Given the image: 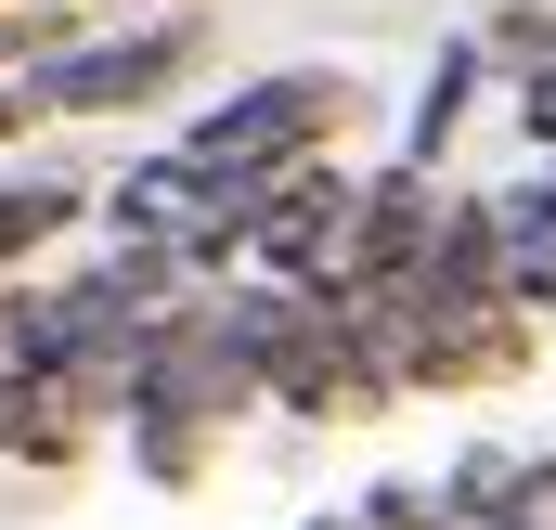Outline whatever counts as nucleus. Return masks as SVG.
Segmentation results:
<instances>
[{
    "label": "nucleus",
    "instance_id": "obj_5",
    "mask_svg": "<svg viewBox=\"0 0 556 530\" xmlns=\"http://www.w3.org/2000/svg\"><path fill=\"white\" fill-rule=\"evenodd\" d=\"M453 530H556V453H466L440 479Z\"/></svg>",
    "mask_w": 556,
    "mask_h": 530
},
{
    "label": "nucleus",
    "instance_id": "obj_4",
    "mask_svg": "<svg viewBox=\"0 0 556 530\" xmlns=\"http://www.w3.org/2000/svg\"><path fill=\"white\" fill-rule=\"evenodd\" d=\"M350 194H363V181H350L337 155L260 181V194H247V247H233V272H247V285H285V298H324V285H337V247H350Z\"/></svg>",
    "mask_w": 556,
    "mask_h": 530
},
{
    "label": "nucleus",
    "instance_id": "obj_6",
    "mask_svg": "<svg viewBox=\"0 0 556 530\" xmlns=\"http://www.w3.org/2000/svg\"><path fill=\"white\" fill-rule=\"evenodd\" d=\"M492 234H505V298L531 324H556V168L518 181V194H492Z\"/></svg>",
    "mask_w": 556,
    "mask_h": 530
},
{
    "label": "nucleus",
    "instance_id": "obj_9",
    "mask_svg": "<svg viewBox=\"0 0 556 530\" xmlns=\"http://www.w3.org/2000/svg\"><path fill=\"white\" fill-rule=\"evenodd\" d=\"M518 117H531V142H544V168H556V65L531 78V91H518Z\"/></svg>",
    "mask_w": 556,
    "mask_h": 530
},
{
    "label": "nucleus",
    "instance_id": "obj_11",
    "mask_svg": "<svg viewBox=\"0 0 556 530\" xmlns=\"http://www.w3.org/2000/svg\"><path fill=\"white\" fill-rule=\"evenodd\" d=\"M104 13H130V26H142V0H104Z\"/></svg>",
    "mask_w": 556,
    "mask_h": 530
},
{
    "label": "nucleus",
    "instance_id": "obj_1",
    "mask_svg": "<svg viewBox=\"0 0 556 530\" xmlns=\"http://www.w3.org/2000/svg\"><path fill=\"white\" fill-rule=\"evenodd\" d=\"M350 104H363V91H350L337 65H273V78H247L233 104H207V117L168 142V155H181L194 181H233V194H260V181L311 168L324 142L350 130Z\"/></svg>",
    "mask_w": 556,
    "mask_h": 530
},
{
    "label": "nucleus",
    "instance_id": "obj_3",
    "mask_svg": "<svg viewBox=\"0 0 556 530\" xmlns=\"http://www.w3.org/2000/svg\"><path fill=\"white\" fill-rule=\"evenodd\" d=\"M104 220H117L130 260H168V272H233V247H247V194H233V181H194L181 155L117 168Z\"/></svg>",
    "mask_w": 556,
    "mask_h": 530
},
{
    "label": "nucleus",
    "instance_id": "obj_7",
    "mask_svg": "<svg viewBox=\"0 0 556 530\" xmlns=\"http://www.w3.org/2000/svg\"><path fill=\"white\" fill-rule=\"evenodd\" d=\"M479 78H492L479 39H440V52H427V91H415V117H402V168L440 181V155H453V130H466V91H479Z\"/></svg>",
    "mask_w": 556,
    "mask_h": 530
},
{
    "label": "nucleus",
    "instance_id": "obj_10",
    "mask_svg": "<svg viewBox=\"0 0 556 530\" xmlns=\"http://www.w3.org/2000/svg\"><path fill=\"white\" fill-rule=\"evenodd\" d=\"M13 130H39V117H26V78L0 65V142H13Z\"/></svg>",
    "mask_w": 556,
    "mask_h": 530
},
{
    "label": "nucleus",
    "instance_id": "obj_2",
    "mask_svg": "<svg viewBox=\"0 0 556 530\" xmlns=\"http://www.w3.org/2000/svg\"><path fill=\"white\" fill-rule=\"evenodd\" d=\"M194 65H207V13H142L104 39H52L13 78H26V117H130V104H168Z\"/></svg>",
    "mask_w": 556,
    "mask_h": 530
},
{
    "label": "nucleus",
    "instance_id": "obj_8",
    "mask_svg": "<svg viewBox=\"0 0 556 530\" xmlns=\"http://www.w3.org/2000/svg\"><path fill=\"white\" fill-rule=\"evenodd\" d=\"M466 39H479V65H518V91L556 65V13H544V0H505V13H492V26H466Z\"/></svg>",
    "mask_w": 556,
    "mask_h": 530
}]
</instances>
